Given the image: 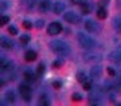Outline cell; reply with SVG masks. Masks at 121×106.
<instances>
[{"instance_id":"obj_21","label":"cell","mask_w":121,"mask_h":106,"mask_svg":"<svg viewBox=\"0 0 121 106\" xmlns=\"http://www.w3.org/2000/svg\"><path fill=\"white\" fill-rule=\"evenodd\" d=\"M8 32L11 35H16L17 34V28H16V27H13V25H9V27H8Z\"/></svg>"},{"instance_id":"obj_10","label":"cell","mask_w":121,"mask_h":106,"mask_svg":"<svg viewBox=\"0 0 121 106\" xmlns=\"http://www.w3.org/2000/svg\"><path fill=\"white\" fill-rule=\"evenodd\" d=\"M110 59L114 60L116 63H121V50H114L110 54Z\"/></svg>"},{"instance_id":"obj_35","label":"cell","mask_w":121,"mask_h":106,"mask_svg":"<svg viewBox=\"0 0 121 106\" xmlns=\"http://www.w3.org/2000/svg\"><path fill=\"white\" fill-rule=\"evenodd\" d=\"M118 5H120V7H121V0H118Z\"/></svg>"},{"instance_id":"obj_33","label":"cell","mask_w":121,"mask_h":106,"mask_svg":"<svg viewBox=\"0 0 121 106\" xmlns=\"http://www.w3.org/2000/svg\"><path fill=\"white\" fill-rule=\"evenodd\" d=\"M108 3H109V0H101V4L102 5H106Z\"/></svg>"},{"instance_id":"obj_3","label":"cell","mask_w":121,"mask_h":106,"mask_svg":"<svg viewBox=\"0 0 121 106\" xmlns=\"http://www.w3.org/2000/svg\"><path fill=\"white\" fill-rule=\"evenodd\" d=\"M60 31H62V25H60L59 21H52L47 27V32L50 35H58L60 34Z\"/></svg>"},{"instance_id":"obj_2","label":"cell","mask_w":121,"mask_h":106,"mask_svg":"<svg viewBox=\"0 0 121 106\" xmlns=\"http://www.w3.org/2000/svg\"><path fill=\"white\" fill-rule=\"evenodd\" d=\"M77 39H78V43H79V46L83 47V48H87V50H90V48H93V47L95 46L94 39L90 38L89 35L83 34V32H78Z\"/></svg>"},{"instance_id":"obj_26","label":"cell","mask_w":121,"mask_h":106,"mask_svg":"<svg viewBox=\"0 0 121 106\" xmlns=\"http://www.w3.org/2000/svg\"><path fill=\"white\" fill-rule=\"evenodd\" d=\"M73 101H81L82 99V95L81 94H78V93H75V94H73Z\"/></svg>"},{"instance_id":"obj_28","label":"cell","mask_w":121,"mask_h":106,"mask_svg":"<svg viewBox=\"0 0 121 106\" xmlns=\"http://www.w3.org/2000/svg\"><path fill=\"white\" fill-rule=\"evenodd\" d=\"M23 27L27 28V30H30V28H31V23L28 20H24V21H23Z\"/></svg>"},{"instance_id":"obj_7","label":"cell","mask_w":121,"mask_h":106,"mask_svg":"<svg viewBox=\"0 0 121 106\" xmlns=\"http://www.w3.org/2000/svg\"><path fill=\"white\" fill-rule=\"evenodd\" d=\"M101 98H102V95H101V91L99 90H93V93H90V95H89V99L93 103H97Z\"/></svg>"},{"instance_id":"obj_4","label":"cell","mask_w":121,"mask_h":106,"mask_svg":"<svg viewBox=\"0 0 121 106\" xmlns=\"http://www.w3.org/2000/svg\"><path fill=\"white\" fill-rule=\"evenodd\" d=\"M19 91H20V95H22V98L24 101H30L31 99V90L27 85L22 83V85L19 86Z\"/></svg>"},{"instance_id":"obj_12","label":"cell","mask_w":121,"mask_h":106,"mask_svg":"<svg viewBox=\"0 0 121 106\" xmlns=\"http://www.w3.org/2000/svg\"><path fill=\"white\" fill-rule=\"evenodd\" d=\"M35 59H36V52L32 51V50L27 51L26 52V60L27 62H32V60H35Z\"/></svg>"},{"instance_id":"obj_5","label":"cell","mask_w":121,"mask_h":106,"mask_svg":"<svg viewBox=\"0 0 121 106\" xmlns=\"http://www.w3.org/2000/svg\"><path fill=\"white\" fill-rule=\"evenodd\" d=\"M65 20L71 23V24H78V23H79V16H77L74 12H66L65 13Z\"/></svg>"},{"instance_id":"obj_32","label":"cell","mask_w":121,"mask_h":106,"mask_svg":"<svg viewBox=\"0 0 121 106\" xmlns=\"http://www.w3.org/2000/svg\"><path fill=\"white\" fill-rule=\"evenodd\" d=\"M60 66H62V63H60L59 60H55L54 62V67H60Z\"/></svg>"},{"instance_id":"obj_6","label":"cell","mask_w":121,"mask_h":106,"mask_svg":"<svg viewBox=\"0 0 121 106\" xmlns=\"http://www.w3.org/2000/svg\"><path fill=\"white\" fill-rule=\"evenodd\" d=\"M85 27H86V30L89 32H95V31H98V25L97 23L93 20H86L85 21Z\"/></svg>"},{"instance_id":"obj_8","label":"cell","mask_w":121,"mask_h":106,"mask_svg":"<svg viewBox=\"0 0 121 106\" xmlns=\"http://www.w3.org/2000/svg\"><path fill=\"white\" fill-rule=\"evenodd\" d=\"M52 11H54V13L59 15L60 12L65 11V4H63L62 1H55V3H54V7H52Z\"/></svg>"},{"instance_id":"obj_11","label":"cell","mask_w":121,"mask_h":106,"mask_svg":"<svg viewBox=\"0 0 121 106\" xmlns=\"http://www.w3.org/2000/svg\"><path fill=\"white\" fill-rule=\"evenodd\" d=\"M90 75L93 76V78L101 76V67H99V66H93L91 70H90Z\"/></svg>"},{"instance_id":"obj_13","label":"cell","mask_w":121,"mask_h":106,"mask_svg":"<svg viewBox=\"0 0 121 106\" xmlns=\"http://www.w3.org/2000/svg\"><path fill=\"white\" fill-rule=\"evenodd\" d=\"M1 47H3V48H11V47H12V42H11L9 39H7L5 36H3V38H1Z\"/></svg>"},{"instance_id":"obj_23","label":"cell","mask_w":121,"mask_h":106,"mask_svg":"<svg viewBox=\"0 0 121 106\" xmlns=\"http://www.w3.org/2000/svg\"><path fill=\"white\" fill-rule=\"evenodd\" d=\"M36 72H38L39 75H42V74L44 72V64H42V63L39 64V66H38V68H36Z\"/></svg>"},{"instance_id":"obj_24","label":"cell","mask_w":121,"mask_h":106,"mask_svg":"<svg viewBox=\"0 0 121 106\" xmlns=\"http://www.w3.org/2000/svg\"><path fill=\"white\" fill-rule=\"evenodd\" d=\"M83 89L87 90V91H89V90H91V82H89V81L83 82Z\"/></svg>"},{"instance_id":"obj_15","label":"cell","mask_w":121,"mask_h":106,"mask_svg":"<svg viewBox=\"0 0 121 106\" xmlns=\"http://www.w3.org/2000/svg\"><path fill=\"white\" fill-rule=\"evenodd\" d=\"M5 99L8 102H11V103H13L15 102V93L13 91H7L5 93Z\"/></svg>"},{"instance_id":"obj_1","label":"cell","mask_w":121,"mask_h":106,"mask_svg":"<svg viewBox=\"0 0 121 106\" xmlns=\"http://www.w3.org/2000/svg\"><path fill=\"white\" fill-rule=\"evenodd\" d=\"M50 47H51V50L56 54H59V55H69L70 54V47L69 44H66L65 42H62V40H54V42L50 43Z\"/></svg>"},{"instance_id":"obj_16","label":"cell","mask_w":121,"mask_h":106,"mask_svg":"<svg viewBox=\"0 0 121 106\" xmlns=\"http://www.w3.org/2000/svg\"><path fill=\"white\" fill-rule=\"evenodd\" d=\"M97 16H98V19H105V17H106V9L99 8L98 11H97Z\"/></svg>"},{"instance_id":"obj_9","label":"cell","mask_w":121,"mask_h":106,"mask_svg":"<svg viewBox=\"0 0 121 106\" xmlns=\"http://www.w3.org/2000/svg\"><path fill=\"white\" fill-rule=\"evenodd\" d=\"M48 9H50V1L48 0H40L39 1V11L47 12Z\"/></svg>"},{"instance_id":"obj_31","label":"cell","mask_w":121,"mask_h":106,"mask_svg":"<svg viewBox=\"0 0 121 106\" xmlns=\"http://www.w3.org/2000/svg\"><path fill=\"white\" fill-rule=\"evenodd\" d=\"M108 72H109V75H112V76H113V75H116V71H114L112 67H109V68H108Z\"/></svg>"},{"instance_id":"obj_22","label":"cell","mask_w":121,"mask_h":106,"mask_svg":"<svg viewBox=\"0 0 121 106\" xmlns=\"http://www.w3.org/2000/svg\"><path fill=\"white\" fill-rule=\"evenodd\" d=\"M28 40H30V36H28V35H22V36H20V42H22L23 44L28 43Z\"/></svg>"},{"instance_id":"obj_20","label":"cell","mask_w":121,"mask_h":106,"mask_svg":"<svg viewBox=\"0 0 121 106\" xmlns=\"http://www.w3.org/2000/svg\"><path fill=\"white\" fill-rule=\"evenodd\" d=\"M114 27L117 28V31L121 32V17H117L116 20H114Z\"/></svg>"},{"instance_id":"obj_17","label":"cell","mask_w":121,"mask_h":106,"mask_svg":"<svg viewBox=\"0 0 121 106\" xmlns=\"http://www.w3.org/2000/svg\"><path fill=\"white\" fill-rule=\"evenodd\" d=\"M24 78H26V79H28V81H34V79H35V76H34V74H32V71H30V70L24 71Z\"/></svg>"},{"instance_id":"obj_27","label":"cell","mask_w":121,"mask_h":106,"mask_svg":"<svg viewBox=\"0 0 121 106\" xmlns=\"http://www.w3.org/2000/svg\"><path fill=\"white\" fill-rule=\"evenodd\" d=\"M8 21H9V17L8 16H1V23H0V24L4 25V24H7Z\"/></svg>"},{"instance_id":"obj_25","label":"cell","mask_w":121,"mask_h":106,"mask_svg":"<svg viewBox=\"0 0 121 106\" xmlns=\"http://www.w3.org/2000/svg\"><path fill=\"white\" fill-rule=\"evenodd\" d=\"M24 1H26V4H27L28 8H32L35 5V1H36V0H24Z\"/></svg>"},{"instance_id":"obj_34","label":"cell","mask_w":121,"mask_h":106,"mask_svg":"<svg viewBox=\"0 0 121 106\" xmlns=\"http://www.w3.org/2000/svg\"><path fill=\"white\" fill-rule=\"evenodd\" d=\"M82 0H71V3H74V4H78V3H81Z\"/></svg>"},{"instance_id":"obj_18","label":"cell","mask_w":121,"mask_h":106,"mask_svg":"<svg viewBox=\"0 0 121 106\" xmlns=\"http://www.w3.org/2000/svg\"><path fill=\"white\" fill-rule=\"evenodd\" d=\"M77 79L79 82H85L86 81V75H85V72L83 71H78L77 72Z\"/></svg>"},{"instance_id":"obj_19","label":"cell","mask_w":121,"mask_h":106,"mask_svg":"<svg viewBox=\"0 0 121 106\" xmlns=\"http://www.w3.org/2000/svg\"><path fill=\"white\" fill-rule=\"evenodd\" d=\"M81 9H82V13H90V5L87 4V3H83Z\"/></svg>"},{"instance_id":"obj_30","label":"cell","mask_w":121,"mask_h":106,"mask_svg":"<svg viewBox=\"0 0 121 106\" xmlns=\"http://www.w3.org/2000/svg\"><path fill=\"white\" fill-rule=\"evenodd\" d=\"M43 27V20H38L36 21V28H42Z\"/></svg>"},{"instance_id":"obj_14","label":"cell","mask_w":121,"mask_h":106,"mask_svg":"<svg viewBox=\"0 0 121 106\" xmlns=\"http://www.w3.org/2000/svg\"><path fill=\"white\" fill-rule=\"evenodd\" d=\"M113 87H114V90H116L117 93L121 94V76H118L116 81H114V85H113Z\"/></svg>"},{"instance_id":"obj_29","label":"cell","mask_w":121,"mask_h":106,"mask_svg":"<svg viewBox=\"0 0 121 106\" xmlns=\"http://www.w3.org/2000/svg\"><path fill=\"white\" fill-rule=\"evenodd\" d=\"M52 87H55V89H60V87H62V83H60V82H58V81L52 82Z\"/></svg>"}]
</instances>
